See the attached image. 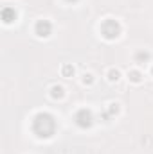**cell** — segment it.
Listing matches in <instances>:
<instances>
[{
  "mask_svg": "<svg viewBox=\"0 0 153 154\" xmlns=\"http://www.w3.org/2000/svg\"><path fill=\"white\" fill-rule=\"evenodd\" d=\"M110 106H112V108H110V111H112V113H117V109H119V108H117V104H110Z\"/></svg>",
  "mask_w": 153,
  "mask_h": 154,
  "instance_id": "obj_12",
  "label": "cell"
},
{
  "mask_svg": "<svg viewBox=\"0 0 153 154\" xmlns=\"http://www.w3.org/2000/svg\"><path fill=\"white\" fill-rule=\"evenodd\" d=\"M92 81H94V79H92L90 74H85V75H83V82H85V84H90Z\"/></svg>",
  "mask_w": 153,
  "mask_h": 154,
  "instance_id": "obj_11",
  "label": "cell"
},
{
  "mask_svg": "<svg viewBox=\"0 0 153 154\" xmlns=\"http://www.w3.org/2000/svg\"><path fill=\"white\" fill-rule=\"evenodd\" d=\"M74 120H76L77 125L83 127V129H86V127H90L94 124V116H92V113L88 109H79L76 113V116H74Z\"/></svg>",
  "mask_w": 153,
  "mask_h": 154,
  "instance_id": "obj_3",
  "label": "cell"
},
{
  "mask_svg": "<svg viewBox=\"0 0 153 154\" xmlns=\"http://www.w3.org/2000/svg\"><path fill=\"white\" fill-rule=\"evenodd\" d=\"M150 59V54L148 52H137V56H135V61L139 63V65H142L144 61H148Z\"/></svg>",
  "mask_w": 153,
  "mask_h": 154,
  "instance_id": "obj_8",
  "label": "cell"
},
{
  "mask_svg": "<svg viewBox=\"0 0 153 154\" xmlns=\"http://www.w3.org/2000/svg\"><path fill=\"white\" fill-rule=\"evenodd\" d=\"M50 91H52L50 95H52L54 99H60V97H63V88H61V86H52V90H50Z\"/></svg>",
  "mask_w": 153,
  "mask_h": 154,
  "instance_id": "obj_10",
  "label": "cell"
},
{
  "mask_svg": "<svg viewBox=\"0 0 153 154\" xmlns=\"http://www.w3.org/2000/svg\"><path fill=\"white\" fill-rule=\"evenodd\" d=\"M65 2H72V4H74V2H77V0H65Z\"/></svg>",
  "mask_w": 153,
  "mask_h": 154,
  "instance_id": "obj_13",
  "label": "cell"
},
{
  "mask_svg": "<svg viewBox=\"0 0 153 154\" xmlns=\"http://www.w3.org/2000/svg\"><path fill=\"white\" fill-rule=\"evenodd\" d=\"M128 79H130L132 82H141V81H142V75H141V72L132 70V72H128Z\"/></svg>",
  "mask_w": 153,
  "mask_h": 154,
  "instance_id": "obj_6",
  "label": "cell"
},
{
  "mask_svg": "<svg viewBox=\"0 0 153 154\" xmlns=\"http://www.w3.org/2000/svg\"><path fill=\"white\" fill-rule=\"evenodd\" d=\"M151 74H153V68H151Z\"/></svg>",
  "mask_w": 153,
  "mask_h": 154,
  "instance_id": "obj_14",
  "label": "cell"
},
{
  "mask_svg": "<svg viewBox=\"0 0 153 154\" xmlns=\"http://www.w3.org/2000/svg\"><path fill=\"white\" fill-rule=\"evenodd\" d=\"M33 131L40 138H50L56 133V122L54 116L49 113H38L33 118Z\"/></svg>",
  "mask_w": 153,
  "mask_h": 154,
  "instance_id": "obj_1",
  "label": "cell"
},
{
  "mask_svg": "<svg viewBox=\"0 0 153 154\" xmlns=\"http://www.w3.org/2000/svg\"><path fill=\"white\" fill-rule=\"evenodd\" d=\"M34 32H36V36H40V38H47V36H50V32H52V25H50V22H49V20H40L38 23L34 25Z\"/></svg>",
  "mask_w": 153,
  "mask_h": 154,
  "instance_id": "obj_4",
  "label": "cell"
},
{
  "mask_svg": "<svg viewBox=\"0 0 153 154\" xmlns=\"http://www.w3.org/2000/svg\"><path fill=\"white\" fill-rule=\"evenodd\" d=\"M61 74H63V77H72L74 75V66L72 65H63V68H61Z\"/></svg>",
  "mask_w": 153,
  "mask_h": 154,
  "instance_id": "obj_7",
  "label": "cell"
},
{
  "mask_svg": "<svg viewBox=\"0 0 153 154\" xmlns=\"http://www.w3.org/2000/svg\"><path fill=\"white\" fill-rule=\"evenodd\" d=\"M119 79H121V72H119V70H115V68H112V70L108 72V81L115 82V81H119Z\"/></svg>",
  "mask_w": 153,
  "mask_h": 154,
  "instance_id": "obj_9",
  "label": "cell"
},
{
  "mask_svg": "<svg viewBox=\"0 0 153 154\" xmlns=\"http://www.w3.org/2000/svg\"><path fill=\"white\" fill-rule=\"evenodd\" d=\"M101 34L106 39L119 38V34H121V25H119V22H115L112 18H106V20L101 23Z\"/></svg>",
  "mask_w": 153,
  "mask_h": 154,
  "instance_id": "obj_2",
  "label": "cell"
},
{
  "mask_svg": "<svg viewBox=\"0 0 153 154\" xmlns=\"http://www.w3.org/2000/svg\"><path fill=\"white\" fill-rule=\"evenodd\" d=\"M2 20H4L5 23H13V22L16 20V11H15L13 7H4V9H2Z\"/></svg>",
  "mask_w": 153,
  "mask_h": 154,
  "instance_id": "obj_5",
  "label": "cell"
}]
</instances>
